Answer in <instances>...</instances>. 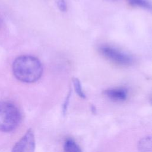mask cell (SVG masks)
Masks as SVG:
<instances>
[{"instance_id": "6", "label": "cell", "mask_w": 152, "mask_h": 152, "mask_svg": "<svg viewBox=\"0 0 152 152\" xmlns=\"http://www.w3.org/2000/svg\"><path fill=\"white\" fill-rule=\"evenodd\" d=\"M137 147L140 152H152V137L142 138L138 141Z\"/></svg>"}, {"instance_id": "11", "label": "cell", "mask_w": 152, "mask_h": 152, "mask_svg": "<svg viewBox=\"0 0 152 152\" xmlns=\"http://www.w3.org/2000/svg\"><path fill=\"white\" fill-rule=\"evenodd\" d=\"M109 1H116V0H109Z\"/></svg>"}, {"instance_id": "1", "label": "cell", "mask_w": 152, "mask_h": 152, "mask_svg": "<svg viewBox=\"0 0 152 152\" xmlns=\"http://www.w3.org/2000/svg\"><path fill=\"white\" fill-rule=\"evenodd\" d=\"M12 72L15 78L20 81L31 83L37 81L42 77L43 66L36 57L22 55L13 62Z\"/></svg>"}, {"instance_id": "4", "label": "cell", "mask_w": 152, "mask_h": 152, "mask_svg": "<svg viewBox=\"0 0 152 152\" xmlns=\"http://www.w3.org/2000/svg\"><path fill=\"white\" fill-rule=\"evenodd\" d=\"M35 147L34 134L33 130L29 129L15 143L11 152H34Z\"/></svg>"}, {"instance_id": "8", "label": "cell", "mask_w": 152, "mask_h": 152, "mask_svg": "<svg viewBox=\"0 0 152 152\" xmlns=\"http://www.w3.org/2000/svg\"><path fill=\"white\" fill-rule=\"evenodd\" d=\"M129 3L134 7H138L144 9L152 10V5L146 0H127Z\"/></svg>"}, {"instance_id": "3", "label": "cell", "mask_w": 152, "mask_h": 152, "mask_svg": "<svg viewBox=\"0 0 152 152\" xmlns=\"http://www.w3.org/2000/svg\"><path fill=\"white\" fill-rule=\"evenodd\" d=\"M100 53L111 61L121 65H130L132 58L126 53L109 46H102L99 48Z\"/></svg>"}, {"instance_id": "9", "label": "cell", "mask_w": 152, "mask_h": 152, "mask_svg": "<svg viewBox=\"0 0 152 152\" xmlns=\"http://www.w3.org/2000/svg\"><path fill=\"white\" fill-rule=\"evenodd\" d=\"M72 81H73V85H74V87L75 93L81 98L84 99L86 97V95H85L84 91H83L82 87H81V83H80L79 80L77 78H73Z\"/></svg>"}, {"instance_id": "2", "label": "cell", "mask_w": 152, "mask_h": 152, "mask_svg": "<svg viewBox=\"0 0 152 152\" xmlns=\"http://www.w3.org/2000/svg\"><path fill=\"white\" fill-rule=\"evenodd\" d=\"M21 119L18 108L12 103L0 102V131L9 132L18 126Z\"/></svg>"}, {"instance_id": "10", "label": "cell", "mask_w": 152, "mask_h": 152, "mask_svg": "<svg viewBox=\"0 0 152 152\" xmlns=\"http://www.w3.org/2000/svg\"><path fill=\"white\" fill-rule=\"evenodd\" d=\"M57 5L60 11L65 12L66 11V4L65 0H57Z\"/></svg>"}, {"instance_id": "5", "label": "cell", "mask_w": 152, "mask_h": 152, "mask_svg": "<svg viewBox=\"0 0 152 152\" xmlns=\"http://www.w3.org/2000/svg\"><path fill=\"white\" fill-rule=\"evenodd\" d=\"M104 94L110 100L115 102H122L127 97V90L124 88H114L105 90Z\"/></svg>"}, {"instance_id": "7", "label": "cell", "mask_w": 152, "mask_h": 152, "mask_svg": "<svg viewBox=\"0 0 152 152\" xmlns=\"http://www.w3.org/2000/svg\"><path fill=\"white\" fill-rule=\"evenodd\" d=\"M64 152H82L77 142L71 138L65 140L64 145Z\"/></svg>"}]
</instances>
